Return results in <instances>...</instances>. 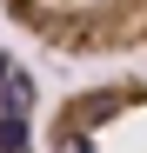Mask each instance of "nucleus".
<instances>
[{"instance_id": "obj_3", "label": "nucleus", "mask_w": 147, "mask_h": 153, "mask_svg": "<svg viewBox=\"0 0 147 153\" xmlns=\"http://www.w3.org/2000/svg\"><path fill=\"white\" fill-rule=\"evenodd\" d=\"M0 153H34V73L0 47Z\"/></svg>"}, {"instance_id": "obj_2", "label": "nucleus", "mask_w": 147, "mask_h": 153, "mask_svg": "<svg viewBox=\"0 0 147 153\" xmlns=\"http://www.w3.org/2000/svg\"><path fill=\"white\" fill-rule=\"evenodd\" d=\"M40 140L47 153H147V73H114L60 93Z\"/></svg>"}, {"instance_id": "obj_1", "label": "nucleus", "mask_w": 147, "mask_h": 153, "mask_svg": "<svg viewBox=\"0 0 147 153\" xmlns=\"http://www.w3.org/2000/svg\"><path fill=\"white\" fill-rule=\"evenodd\" d=\"M0 7L27 40L67 60L147 53V0H0Z\"/></svg>"}]
</instances>
